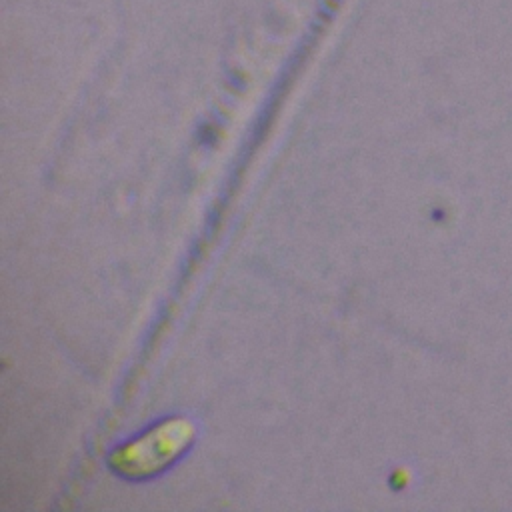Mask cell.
Returning <instances> with one entry per match:
<instances>
[{"mask_svg": "<svg viewBox=\"0 0 512 512\" xmlns=\"http://www.w3.org/2000/svg\"><path fill=\"white\" fill-rule=\"evenodd\" d=\"M190 440V428L184 422H166L144 438L122 448L114 456V468L126 476H148L166 466Z\"/></svg>", "mask_w": 512, "mask_h": 512, "instance_id": "6da1fadb", "label": "cell"}]
</instances>
